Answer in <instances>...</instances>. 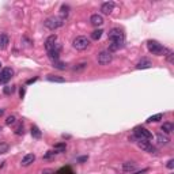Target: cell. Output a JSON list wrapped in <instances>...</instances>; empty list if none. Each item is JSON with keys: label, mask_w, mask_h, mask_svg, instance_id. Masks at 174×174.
Returning <instances> with one entry per match:
<instances>
[{"label": "cell", "mask_w": 174, "mask_h": 174, "mask_svg": "<svg viewBox=\"0 0 174 174\" xmlns=\"http://www.w3.org/2000/svg\"><path fill=\"white\" fill-rule=\"evenodd\" d=\"M55 154H56L55 151H48V152L44 155V159H49V158H52V156L55 155Z\"/></svg>", "instance_id": "cell-32"}, {"label": "cell", "mask_w": 174, "mask_h": 174, "mask_svg": "<svg viewBox=\"0 0 174 174\" xmlns=\"http://www.w3.org/2000/svg\"><path fill=\"white\" fill-rule=\"evenodd\" d=\"M108 37H109L110 42L113 41H124V33H122V30L118 29V27H114V29H112L109 33H108Z\"/></svg>", "instance_id": "cell-6"}, {"label": "cell", "mask_w": 174, "mask_h": 174, "mask_svg": "<svg viewBox=\"0 0 174 174\" xmlns=\"http://www.w3.org/2000/svg\"><path fill=\"white\" fill-rule=\"evenodd\" d=\"M147 48H148V50H150L151 53L155 55V56H165L166 50H167V48H165L163 45H161L159 42L152 41V40L147 41Z\"/></svg>", "instance_id": "cell-1"}, {"label": "cell", "mask_w": 174, "mask_h": 174, "mask_svg": "<svg viewBox=\"0 0 174 174\" xmlns=\"http://www.w3.org/2000/svg\"><path fill=\"white\" fill-rule=\"evenodd\" d=\"M25 97V89H21V98Z\"/></svg>", "instance_id": "cell-36"}, {"label": "cell", "mask_w": 174, "mask_h": 174, "mask_svg": "<svg viewBox=\"0 0 174 174\" xmlns=\"http://www.w3.org/2000/svg\"><path fill=\"white\" fill-rule=\"evenodd\" d=\"M34 161H36V155L34 154H27L22 158V166H30Z\"/></svg>", "instance_id": "cell-13"}, {"label": "cell", "mask_w": 174, "mask_h": 174, "mask_svg": "<svg viewBox=\"0 0 174 174\" xmlns=\"http://www.w3.org/2000/svg\"><path fill=\"white\" fill-rule=\"evenodd\" d=\"M60 52H61V45L56 44V46H55L53 49L48 52V57H49L52 61H57L60 57Z\"/></svg>", "instance_id": "cell-9"}, {"label": "cell", "mask_w": 174, "mask_h": 174, "mask_svg": "<svg viewBox=\"0 0 174 174\" xmlns=\"http://www.w3.org/2000/svg\"><path fill=\"white\" fill-rule=\"evenodd\" d=\"M112 60H113V55L109 50H102V52H99V55H98V64H101V65L110 64Z\"/></svg>", "instance_id": "cell-5"}, {"label": "cell", "mask_w": 174, "mask_h": 174, "mask_svg": "<svg viewBox=\"0 0 174 174\" xmlns=\"http://www.w3.org/2000/svg\"><path fill=\"white\" fill-rule=\"evenodd\" d=\"M15 122H16V117H15V116H8V117H7V120H6V124L7 125H14Z\"/></svg>", "instance_id": "cell-28"}, {"label": "cell", "mask_w": 174, "mask_h": 174, "mask_svg": "<svg viewBox=\"0 0 174 174\" xmlns=\"http://www.w3.org/2000/svg\"><path fill=\"white\" fill-rule=\"evenodd\" d=\"M45 174H48V173H45Z\"/></svg>", "instance_id": "cell-42"}, {"label": "cell", "mask_w": 174, "mask_h": 174, "mask_svg": "<svg viewBox=\"0 0 174 174\" xmlns=\"http://www.w3.org/2000/svg\"><path fill=\"white\" fill-rule=\"evenodd\" d=\"M162 117H163V116L161 114V113H158V114H154V116H151V117L147 118V122H156V121L162 120Z\"/></svg>", "instance_id": "cell-26"}, {"label": "cell", "mask_w": 174, "mask_h": 174, "mask_svg": "<svg viewBox=\"0 0 174 174\" xmlns=\"http://www.w3.org/2000/svg\"><path fill=\"white\" fill-rule=\"evenodd\" d=\"M53 67L57 68V69H65V68H67V64L60 61V60H57V61H53Z\"/></svg>", "instance_id": "cell-27"}, {"label": "cell", "mask_w": 174, "mask_h": 174, "mask_svg": "<svg viewBox=\"0 0 174 174\" xmlns=\"http://www.w3.org/2000/svg\"><path fill=\"white\" fill-rule=\"evenodd\" d=\"M8 44H10L8 36L4 34V33H0V49H1V50L6 49V48L8 46Z\"/></svg>", "instance_id": "cell-15"}, {"label": "cell", "mask_w": 174, "mask_h": 174, "mask_svg": "<svg viewBox=\"0 0 174 174\" xmlns=\"http://www.w3.org/2000/svg\"><path fill=\"white\" fill-rule=\"evenodd\" d=\"M167 169H173L174 167V159H169V162H167Z\"/></svg>", "instance_id": "cell-33"}, {"label": "cell", "mask_w": 174, "mask_h": 174, "mask_svg": "<svg viewBox=\"0 0 174 174\" xmlns=\"http://www.w3.org/2000/svg\"><path fill=\"white\" fill-rule=\"evenodd\" d=\"M165 56H166V60H167L170 64H173V63H174V53H173V50L167 49V50H166V53H165Z\"/></svg>", "instance_id": "cell-25"}, {"label": "cell", "mask_w": 174, "mask_h": 174, "mask_svg": "<svg viewBox=\"0 0 174 174\" xmlns=\"http://www.w3.org/2000/svg\"><path fill=\"white\" fill-rule=\"evenodd\" d=\"M151 61L148 59H143L142 61H139L137 64H136V68H137V69H144V68H150L151 67Z\"/></svg>", "instance_id": "cell-18"}, {"label": "cell", "mask_w": 174, "mask_h": 174, "mask_svg": "<svg viewBox=\"0 0 174 174\" xmlns=\"http://www.w3.org/2000/svg\"><path fill=\"white\" fill-rule=\"evenodd\" d=\"M15 133L16 135H23V124H18V127L15 128Z\"/></svg>", "instance_id": "cell-30"}, {"label": "cell", "mask_w": 174, "mask_h": 174, "mask_svg": "<svg viewBox=\"0 0 174 174\" xmlns=\"http://www.w3.org/2000/svg\"><path fill=\"white\" fill-rule=\"evenodd\" d=\"M46 79L49 80V82H53V83H64L65 82L64 78H60V76H57V75H48Z\"/></svg>", "instance_id": "cell-20"}, {"label": "cell", "mask_w": 174, "mask_h": 174, "mask_svg": "<svg viewBox=\"0 0 174 174\" xmlns=\"http://www.w3.org/2000/svg\"><path fill=\"white\" fill-rule=\"evenodd\" d=\"M162 131L167 135V133H171L174 131V125L171 124V122H163L162 125Z\"/></svg>", "instance_id": "cell-21"}, {"label": "cell", "mask_w": 174, "mask_h": 174, "mask_svg": "<svg viewBox=\"0 0 174 174\" xmlns=\"http://www.w3.org/2000/svg\"><path fill=\"white\" fill-rule=\"evenodd\" d=\"M79 162H84V161H87V156H82V158H79Z\"/></svg>", "instance_id": "cell-35"}, {"label": "cell", "mask_w": 174, "mask_h": 174, "mask_svg": "<svg viewBox=\"0 0 174 174\" xmlns=\"http://www.w3.org/2000/svg\"><path fill=\"white\" fill-rule=\"evenodd\" d=\"M102 33H103V30H102V29H97V30H94V31L91 33V38L97 41V40H99L101 37H102Z\"/></svg>", "instance_id": "cell-23"}, {"label": "cell", "mask_w": 174, "mask_h": 174, "mask_svg": "<svg viewBox=\"0 0 174 174\" xmlns=\"http://www.w3.org/2000/svg\"><path fill=\"white\" fill-rule=\"evenodd\" d=\"M0 68H1V63H0Z\"/></svg>", "instance_id": "cell-40"}, {"label": "cell", "mask_w": 174, "mask_h": 174, "mask_svg": "<svg viewBox=\"0 0 174 174\" xmlns=\"http://www.w3.org/2000/svg\"><path fill=\"white\" fill-rule=\"evenodd\" d=\"M156 140H158V144L159 146H167L170 139H169L167 135H163V133H158L156 135Z\"/></svg>", "instance_id": "cell-14"}, {"label": "cell", "mask_w": 174, "mask_h": 174, "mask_svg": "<svg viewBox=\"0 0 174 174\" xmlns=\"http://www.w3.org/2000/svg\"><path fill=\"white\" fill-rule=\"evenodd\" d=\"M89 45H90L89 38H87V37H84V36L76 37V38L74 40V42H72V46H74L76 50H84V49H87V48H89Z\"/></svg>", "instance_id": "cell-4"}, {"label": "cell", "mask_w": 174, "mask_h": 174, "mask_svg": "<svg viewBox=\"0 0 174 174\" xmlns=\"http://www.w3.org/2000/svg\"><path fill=\"white\" fill-rule=\"evenodd\" d=\"M4 114V109H0V116H3Z\"/></svg>", "instance_id": "cell-39"}, {"label": "cell", "mask_w": 174, "mask_h": 174, "mask_svg": "<svg viewBox=\"0 0 174 174\" xmlns=\"http://www.w3.org/2000/svg\"><path fill=\"white\" fill-rule=\"evenodd\" d=\"M31 136L34 139H41L42 133H41V131L38 129V127H37V125H33V127H31Z\"/></svg>", "instance_id": "cell-22"}, {"label": "cell", "mask_w": 174, "mask_h": 174, "mask_svg": "<svg viewBox=\"0 0 174 174\" xmlns=\"http://www.w3.org/2000/svg\"><path fill=\"white\" fill-rule=\"evenodd\" d=\"M3 91H4V94H6V95H10V94H12V93H14V87H10V86H6Z\"/></svg>", "instance_id": "cell-31"}, {"label": "cell", "mask_w": 174, "mask_h": 174, "mask_svg": "<svg viewBox=\"0 0 174 174\" xmlns=\"http://www.w3.org/2000/svg\"><path fill=\"white\" fill-rule=\"evenodd\" d=\"M86 65H87V64H84V63H83V64H79V67H75V68H74V71H78V69H82V68H84Z\"/></svg>", "instance_id": "cell-34"}, {"label": "cell", "mask_w": 174, "mask_h": 174, "mask_svg": "<svg viewBox=\"0 0 174 174\" xmlns=\"http://www.w3.org/2000/svg\"><path fill=\"white\" fill-rule=\"evenodd\" d=\"M65 143L63 142V143H57V144H55V147H53V151L55 152H63V151L65 150Z\"/></svg>", "instance_id": "cell-24"}, {"label": "cell", "mask_w": 174, "mask_h": 174, "mask_svg": "<svg viewBox=\"0 0 174 174\" xmlns=\"http://www.w3.org/2000/svg\"><path fill=\"white\" fill-rule=\"evenodd\" d=\"M136 143H137L139 148H142L143 151H146V152H148V154H156V152H158L156 148L154 147L150 142H147V140H137Z\"/></svg>", "instance_id": "cell-7"}, {"label": "cell", "mask_w": 174, "mask_h": 174, "mask_svg": "<svg viewBox=\"0 0 174 174\" xmlns=\"http://www.w3.org/2000/svg\"><path fill=\"white\" fill-rule=\"evenodd\" d=\"M45 27H48L49 30H56L59 27H61L64 25V19H61L60 16H50L44 22Z\"/></svg>", "instance_id": "cell-2"}, {"label": "cell", "mask_w": 174, "mask_h": 174, "mask_svg": "<svg viewBox=\"0 0 174 174\" xmlns=\"http://www.w3.org/2000/svg\"><path fill=\"white\" fill-rule=\"evenodd\" d=\"M113 10H114V3H113V1H105V3H102V6H101V11L105 15L112 14Z\"/></svg>", "instance_id": "cell-11"}, {"label": "cell", "mask_w": 174, "mask_h": 174, "mask_svg": "<svg viewBox=\"0 0 174 174\" xmlns=\"http://www.w3.org/2000/svg\"><path fill=\"white\" fill-rule=\"evenodd\" d=\"M90 22H91V25H94V26H102L103 25V18H102V15L99 14H94L91 15V18H90Z\"/></svg>", "instance_id": "cell-12"}, {"label": "cell", "mask_w": 174, "mask_h": 174, "mask_svg": "<svg viewBox=\"0 0 174 174\" xmlns=\"http://www.w3.org/2000/svg\"><path fill=\"white\" fill-rule=\"evenodd\" d=\"M36 80H37V78H34V79H30V80H27V83H29V84H30V83H33V82H36Z\"/></svg>", "instance_id": "cell-38"}, {"label": "cell", "mask_w": 174, "mask_h": 174, "mask_svg": "<svg viewBox=\"0 0 174 174\" xmlns=\"http://www.w3.org/2000/svg\"><path fill=\"white\" fill-rule=\"evenodd\" d=\"M133 133H135V137L137 140H150V139H152V133L144 127H136L133 129Z\"/></svg>", "instance_id": "cell-3"}, {"label": "cell", "mask_w": 174, "mask_h": 174, "mask_svg": "<svg viewBox=\"0 0 174 174\" xmlns=\"http://www.w3.org/2000/svg\"><path fill=\"white\" fill-rule=\"evenodd\" d=\"M144 173H147V169H146V170H142V171H137V173H135V174H144Z\"/></svg>", "instance_id": "cell-37"}, {"label": "cell", "mask_w": 174, "mask_h": 174, "mask_svg": "<svg viewBox=\"0 0 174 174\" xmlns=\"http://www.w3.org/2000/svg\"><path fill=\"white\" fill-rule=\"evenodd\" d=\"M68 14H69V6H67V4H63L61 8H60V18L65 19L68 16Z\"/></svg>", "instance_id": "cell-19"}, {"label": "cell", "mask_w": 174, "mask_h": 174, "mask_svg": "<svg viewBox=\"0 0 174 174\" xmlns=\"http://www.w3.org/2000/svg\"><path fill=\"white\" fill-rule=\"evenodd\" d=\"M135 169H136L135 162H125L124 165H122V171H124V173H131V171H133Z\"/></svg>", "instance_id": "cell-17"}, {"label": "cell", "mask_w": 174, "mask_h": 174, "mask_svg": "<svg viewBox=\"0 0 174 174\" xmlns=\"http://www.w3.org/2000/svg\"><path fill=\"white\" fill-rule=\"evenodd\" d=\"M8 144H7V143H0V155H1V154H6L7 151H8Z\"/></svg>", "instance_id": "cell-29"}, {"label": "cell", "mask_w": 174, "mask_h": 174, "mask_svg": "<svg viewBox=\"0 0 174 174\" xmlns=\"http://www.w3.org/2000/svg\"><path fill=\"white\" fill-rule=\"evenodd\" d=\"M12 75H14V71L11 68H3L1 72H0V83H7L11 80Z\"/></svg>", "instance_id": "cell-8"}, {"label": "cell", "mask_w": 174, "mask_h": 174, "mask_svg": "<svg viewBox=\"0 0 174 174\" xmlns=\"http://www.w3.org/2000/svg\"><path fill=\"white\" fill-rule=\"evenodd\" d=\"M57 44V36L56 34H52V36H49L46 38V41H45V49H46V52H49V50H52L55 46H56Z\"/></svg>", "instance_id": "cell-10"}, {"label": "cell", "mask_w": 174, "mask_h": 174, "mask_svg": "<svg viewBox=\"0 0 174 174\" xmlns=\"http://www.w3.org/2000/svg\"><path fill=\"white\" fill-rule=\"evenodd\" d=\"M124 46V41H113L109 45V52H116Z\"/></svg>", "instance_id": "cell-16"}, {"label": "cell", "mask_w": 174, "mask_h": 174, "mask_svg": "<svg viewBox=\"0 0 174 174\" xmlns=\"http://www.w3.org/2000/svg\"><path fill=\"white\" fill-rule=\"evenodd\" d=\"M170 174H173V173H170Z\"/></svg>", "instance_id": "cell-41"}]
</instances>
